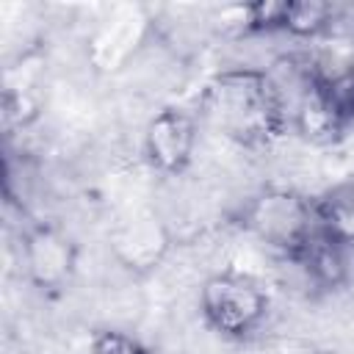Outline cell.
<instances>
[{
  "mask_svg": "<svg viewBox=\"0 0 354 354\" xmlns=\"http://www.w3.org/2000/svg\"><path fill=\"white\" fill-rule=\"evenodd\" d=\"M199 119L241 147H263L288 130V116L266 69L227 66L199 94Z\"/></svg>",
  "mask_w": 354,
  "mask_h": 354,
  "instance_id": "6da1fadb",
  "label": "cell"
},
{
  "mask_svg": "<svg viewBox=\"0 0 354 354\" xmlns=\"http://www.w3.org/2000/svg\"><path fill=\"white\" fill-rule=\"evenodd\" d=\"M235 221L243 232H249L252 238L271 246L288 260L296 257L315 235L313 199L301 196L293 188L271 185L257 191L241 205Z\"/></svg>",
  "mask_w": 354,
  "mask_h": 354,
  "instance_id": "7a4b0ae2",
  "label": "cell"
},
{
  "mask_svg": "<svg viewBox=\"0 0 354 354\" xmlns=\"http://www.w3.org/2000/svg\"><path fill=\"white\" fill-rule=\"evenodd\" d=\"M271 307L266 288L241 271H216L199 288V313L210 329L241 340L260 329Z\"/></svg>",
  "mask_w": 354,
  "mask_h": 354,
  "instance_id": "3957f363",
  "label": "cell"
},
{
  "mask_svg": "<svg viewBox=\"0 0 354 354\" xmlns=\"http://www.w3.org/2000/svg\"><path fill=\"white\" fill-rule=\"evenodd\" d=\"M22 268L28 282L41 293L64 290L77 268L75 241L50 221H33L22 232Z\"/></svg>",
  "mask_w": 354,
  "mask_h": 354,
  "instance_id": "277c9868",
  "label": "cell"
},
{
  "mask_svg": "<svg viewBox=\"0 0 354 354\" xmlns=\"http://www.w3.org/2000/svg\"><path fill=\"white\" fill-rule=\"evenodd\" d=\"M171 230L155 210H138L122 218L108 238L111 257L136 277L152 274L171 252Z\"/></svg>",
  "mask_w": 354,
  "mask_h": 354,
  "instance_id": "5b68a950",
  "label": "cell"
},
{
  "mask_svg": "<svg viewBox=\"0 0 354 354\" xmlns=\"http://www.w3.org/2000/svg\"><path fill=\"white\" fill-rule=\"evenodd\" d=\"M199 141V116L183 108L158 111L144 127V158L160 174H183Z\"/></svg>",
  "mask_w": 354,
  "mask_h": 354,
  "instance_id": "8992f818",
  "label": "cell"
},
{
  "mask_svg": "<svg viewBox=\"0 0 354 354\" xmlns=\"http://www.w3.org/2000/svg\"><path fill=\"white\" fill-rule=\"evenodd\" d=\"M313 77L343 122L354 119V33L335 36L307 55Z\"/></svg>",
  "mask_w": 354,
  "mask_h": 354,
  "instance_id": "52a82bcc",
  "label": "cell"
},
{
  "mask_svg": "<svg viewBox=\"0 0 354 354\" xmlns=\"http://www.w3.org/2000/svg\"><path fill=\"white\" fill-rule=\"evenodd\" d=\"M348 252L351 249L335 243L332 238H326L315 230L310 243L296 257H290V263H296L301 268V274L307 277L310 285L332 290V288H340L348 277V257H346Z\"/></svg>",
  "mask_w": 354,
  "mask_h": 354,
  "instance_id": "ba28073f",
  "label": "cell"
},
{
  "mask_svg": "<svg viewBox=\"0 0 354 354\" xmlns=\"http://www.w3.org/2000/svg\"><path fill=\"white\" fill-rule=\"evenodd\" d=\"M315 230L335 243L354 249V183H340L313 199Z\"/></svg>",
  "mask_w": 354,
  "mask_h": 354,
  "instance_id": "9c48e42d",
  "label": "cell"
},
{
  "mask_svg": "<svg viewBox=\"0 0 354 354\" xmlns=\"http://www.w3.org/2000/svg\"><path fill=\"white\" fill-rule=\"evenodd\" d=\"M337 8L321 0H288L282 33L293 39H321L332 30Z\"/></svg>",
  "mask_w": 354,
  "mask_h": 354,
  "instance_id": "30bf717a",
  "label": "cell"
},
{
  "mask_svg": "<svg viewBox=\"0 0 354 354\" xmlns=\"http://www.w3.org/2000/svg\"><path fill=\"white\" fill-rule=\"evenodd\" d=\"M88 354H149L147 346L122 329H97L88 340Z\"/></svg>",
  "mask_w": 354,
  "mask_h": 354,
  "instance_id": "8fae6325",
  "label": "cell"
}]
</instances>
